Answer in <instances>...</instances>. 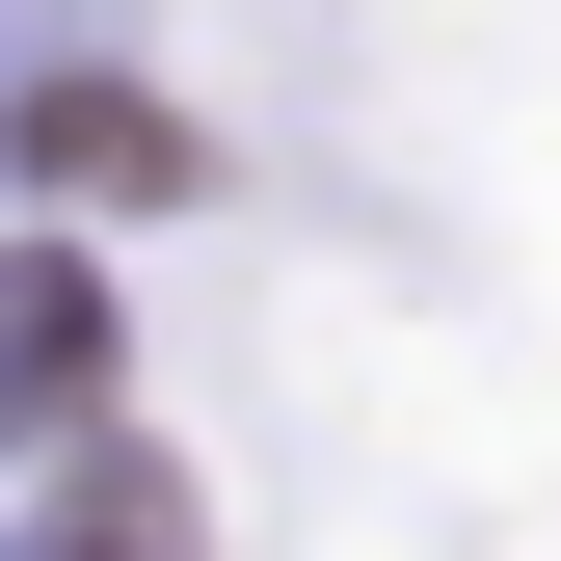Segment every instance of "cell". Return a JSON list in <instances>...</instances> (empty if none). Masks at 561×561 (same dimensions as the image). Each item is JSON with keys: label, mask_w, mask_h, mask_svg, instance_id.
<instances>
[{"label": "cell", "mask_w": 561, "mask_h": 561, "mask_svg": "<svg viewBox=\"0 0 561 561\" xmlns=\"http://www.w3.org/2000/svg\"><path fill=\"white\" fill-rule=\"evenodd\" d=\"M0 161H27V187H107V215H134V187H187V107H134V81H27V134H0Z\"/></svg>", "instance_id": "6da1fadb"}, {"label": "cell", "mask_w": 561, "mask_h": 561, "mask_svg": "<svg viewBox=\"0 0 561 561\" xmlns=\"http://www.w3.org/2000/svg\"><path fill=\"white\" fill-rule=\"evenodd\" d=\"M81 347H107V321H81V295L27 267V295H0V401H81Z\"/></svg>", "instance_id": "7a4b0ae2"}, {"label": "cell", "mask_w": 561, "mask_h": 561, "mask_svg": "<svg viewBox=\"0 0 561 561\" xmlns=\"http://www.w3.org/2000/svg\"><path fill=\"white\" fill-rule=\"evenodd\" d=\"M54 561H187V535H161V481H134V455H107V481H81V508H54Z\"/></svg>", "instance_id": "3957f363"}]
</instances>
